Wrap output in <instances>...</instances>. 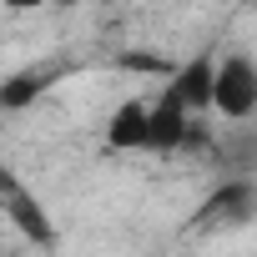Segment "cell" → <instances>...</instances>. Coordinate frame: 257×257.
I'll use <instances>...</instances> for the list:
<instances>
[{"instance_id":"obj_7","label":"cell","mask_w":257,"mask_h":257,"mask_svg":"<svg viewBox=\"0 0 257 257\" xmlns=\"http://www.w3.org/2000/svg\"><path fill=\"white\" fill-rule=\"evenodd\" d=\"M46 86H51V76H41V71H16L6 86H0V106H6V111H26Z\"/></svg>"},{"instance_id":"obj_8","label":"cell","mask_w":257,"mask_h":257,"mask_svg":"<svg viewBox=\"0 0 257 257\" xmlns=\"http://www.w3.org/2000/svg\"><path fill=\"white\" fill-rule=\"evenodd\" d=\"M116 66H121V71H142V76H167V71H172L167 56H147V51H121Z\"/></svg>"},{"instance_id":"obj_6","label":"cell","mask_w":257,"mask_h":257,"mask_svg":"<svg viewBox=\"0 0 257 257\" xmlns=\"http://www.w3.org/2000/svg\"><path fill=\"white\" fill-rule=\"evenodd\" d=\"M172 91L187 101V111H192V116H197V111H207V106L217 101V61H212V56L187 61V66L172 76Z\"/></svg>"},{"instance_id":"obj_2","label":"cell","mask_w":257,"mask_h":257,"mask_svg":"<svg viewBox=\"0 0 257 257\" xmlns=\"http://www.w3.org/2000/svg\"><path fill=\"white\" fill-rule=\"evenodd\" d=\"M252 217H257V187L252 182H222L192 212V227H242Z\"/></svg>"},{"instance_id":"obj_5","label":"cell","mask_w":257,"mask_h":257,"mask_svg":"<svg viewBox=\"0 0 257 257\" xmlns=\"http://www.w3.org/2000/svg\"><path fill=\"white\" fill-rule=\"evenodd\" d=\"M147 142H152V101H121V111L106 121V147L147 152Z\"/></svg>"},{"instance_id":"obj_9","label":"cell","mask_w":257,"mask_h":257,"mask_svg":"<svg viewBox=\"0 0 257 257\" xmlns=\"http://www.w3.org/2000/svg\"><path fill=\"white\" fill-rule=\"evenodd\" d=\"M11 11H31V6H46V0H6Z\"/></svg>"},{"instance_id":"obj_4","label":"cell","mask_w":257,"mask_h":257,"mask_svg":"<svg viewBox=\"0 0 257 257\" xmlns=\"http://www.w3.org/2000/svg\"><path fill=\"white\" fill-rule=\"evenodd\" d=\"M187 137H192V111H187V101L167 86V91L152 101V142H147V152H182Z\"/></svg>"},{"instance_id":"obj_1","label":"cell","mask_w":257,"mask_h":257,"mask_svg":"<svg viewBox=\"0 0 257 257\" xmlns=\"http://www.w3.org/2000/svg\"><path fill=\"white\" fill-rule=\"evenodd\" d=\"M212 111L227 116V121H247L257 111V66L247 56L217 61V101H212Z\"/></svg>"},{"instance_id":"obj_10","label":"cell","mask_w":257,"mask_h":257,"mask_svg":"<svg viewBox=\"0 0 257 257\" xmlns=\"http://www.w3.org/2000/svg\"><path fill=\"white\" fill-rule=\"evenodd\" d=\"M56 6H76V0H56Z\"/></svg>"},{"instance_id":"obj_3","label":"cell","mask_w":257,"mask_h":257,"mask_svg":"<svg viewBox=\"0 0 257 257\" xmlns=\"http://www.w3.org/2000/svg\"><path fill=\"white\" fill-rule=\"evenodd\" d=\"M0 197H6V217H11V227H21V237H26V242H36V247H46V252L61 242V232H56L51 212H46V207L21 187V177H6Z\"/></svg>"}]
</instances>
